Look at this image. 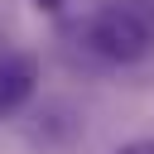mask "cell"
Instances as JSON below:
<instances>
[{
	"label": "cell",
	"mask_w": 154,
	"mask_h": 154,
	"mask_svg": "<svg viewBox=\"0 0 154 154\" xmlns=\"http://www.w3.org/2000/svg\"><path fill=\"white\" fill-rule=\"evenodd\" d=\"M63 5L67 0H34V10H43V14H63Z\"/></svg>",
	"instance_id": "277c9868"
},
{
	"label": "cell",
	"mask_w": 154,
	"mask_h": 154,
	"mask_svg": "<svg viewBox=\"0 0 154 154\" xmlns=\"http://www.w3.org/2000/svg\"><path fill=\"white\" fill-rule=\"evenodd\" d=\"M82 48L111 67H140L154 58V0H96L77 24Z\"/></svg>",
	"instance_id": "6da1fadb"
},
{
	"label": "cell",
	"mask_w": 154,
	"mask_h": 154,
	"mask_svg": "<svg viewBox=\"0 0 154 154\" xmlns=\"http://www.w3.org/2000/svg\"><path fill=\"white\" fill-rule=\"evenodd\" d=\"M116 154H154V140H149V135H144V140H125Z\"/></svg>",
	"instance_id": "3957f363"
},
{
	"label": "cell",
	"mask_w": 154,
	"mask_h": 154,
	"mask_svg": "<svg viewBox=\"0 0 154 154\" xmlns=\"http://www.w3.org/2000/svg\"><path fill=\"white\" fill-rule=\"evenodd\" d=\"M34 96V63L19 48H0V120L24 111Z\"/></svg>",
	"instance_id": "7a4b0ae2"
}]
</instances>
